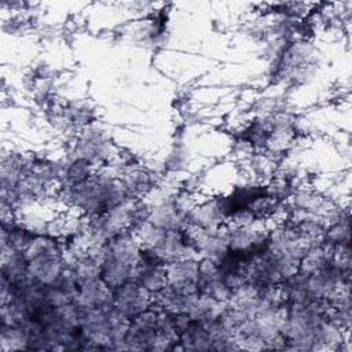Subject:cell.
Here are the masks:
<instances>
[{
	"instance_id": "3957f363",
	"label": "cell",
	"mask_w": 352,
	"mask_h": 352,
	"mask_svg": "<svg viewBox=\"0 0 352 352\" xmlns=\"http://www.w3.org/2000/svg\"><path fill=\"white\" fill-rule=\"evenodd\" d=\"M66 268L67 254L62 239L56 246L28 260L29 278L41 285H51L66 271Z\"/></svg>"
},
{
	"instance_id": "52a82bcc",
	"label": "cell",
	"mask_w": 352,
	"mask_h": 352,
	"mask_svg": "<svg viewBox=\"0 0 352 352\" xmlns=\"http://www.w3.org/2000/svg\"><path fill=\"white\" fill-rule=\"evenodd\" d=\"M197 274L198 258H183L165 265L166 286L180 294H198Z\"/></svg>"
},
{
	"instance_id": "30bf717a",
	"label": "cell",
	"mask_w": 352,
	"mask_h": 352,
	"mask_svg": "<svg viewBox=\"0 0 352 352\" xmlns=\"http://www.w3.org/2000/svg\"><path fill=\"white\" fill-rule=\"evenodd\" d=\"M148 221L165 231L182 230L188 224L187 219L176 209L172 195L157 198L154 202L150 201Z\"/></svg>"
},
{
	"instance_id": "8992f818",
	"label": "cell",
	"mask_w": 352,
	"mask_h": 352,
	"mask_svg": "<svg viewBox=\"0 0 352 352\" xmlns=\"http://www.w3.org/2000/svg\"><path fill=\"white\" fill-rule=\"evenodd\" d=\"M148 249L164 265L183 258H199L194 249L187 243L183 228L165 231L158 242Z\"/></svg>"
},
{
	"instance_id": "5b68a950",
	"label": "cell",
	"mask_w": 352,
	"mask_h": 352,
	"mask_svg": "<svg viewBox=\"0 0 352 352\" xmlns=\"http://www.w3.org/2000/svg\"><path fill=\"white\" fill-rule=\"evenodd\" d=\"M151 304L153 294L135 280H129L113 290V307L129 319L150 308Z\"/></svg>"
},
{
	"instance_id": "9a60e30c",
	"label": "cell",
	"mask_w": 352,
	"mask_h": 352,
	"mask_svg": "<svg viewBox=\"0 0 352 352\" xmlns=\"http://www.w3.org/2000/svg\"><path fill=\"white\" fill-rule=\"evenodd\" d=\"M133 270L135 267L106 258L100 268V278L106 282L107 286H110L113 290L125 285L126 282L132 280L133 278Z\"/></svg>"
},
{
	"instance_id": "8fae6325",
	"label": "cell",
	"mask_w": 352,
	"mask_h": 352,
	"mask_svg": "<svg viewBox=\"0 0 352 352\" xmlns=\"http://www.w3.org/2000/svg\"><path fill=\"white\" fill-rule=\"evenodd\" d=\"M0 275L11 285L19 283L29 276L25 256L6 243L0 246Z\"/></svg>"
},
{
	"instance_id": "7a4b0ae2",
	"label": "cell",
	"mask_w": 352,
	"mask_h": 352,
	"mask_svg": "<svg viewBox=\"0 0 352 352\" xmlns=\"http://www.w3.org/2000/svg\"><path fill=\"white\" fill-rule=\"evenodd\" d=\"M118 151L120 148L113 143L110 132L96 121L74 133L66 154L84 160L99 169L110 165Z\"/></svg>"
},
{
	"instance_id": "5bb4252c",
	"label": "cell",
	"mask_w": 352,
	"mask_h": 352,
	"mask_svg": "<svg viewBox=\"0 0 352 352\" xmlns=\"http://www.w3.org/2000/svg\"><path fill=\"white\" fill-rule=\"evenodd\" d=\"M30 334L25 323L4 326L0 324V351L16 352L29 351Z\"/></svg>"
},
{
	"instance_id": "9c48e42d",
	"label": "cell",
	"mask_w": 352,
	"mask_h": 352,
	"mask_svg": "<svg viewBox=\"0 0 352 352\" xmlns=\"http://www.w3.org/2000/svg\"><path fill=\"white\" fill-rule=\"evenodd\" d=\"M74 302L82 308H110L113 307V289L100 276L78 280Z\"/></svg>"
},
{
	"instance_id": "277c9868",
	"label": "cell",
	"mask_w": 352,
	"mask_h": 352,
	"mask_svg": "<svg viewBox=\"0 0 352 352\" xmlns=\"http://www.w3.org/2000/svg\"><path fill=\"white\" fill-rule=\"evenodd\" d=\"M132 280L138 282L153 296L160 293L166 286L165 265L148 248L142 246L140 257L135 265Z\"/></svg>"
},
{
	"instance_id": "4fadbf2b",
	"label": "cell",
	"mask_w": 352,
	"mask_h": 352,
	"mask_svg": "<svg viewBox=\"0 0 352 352\" xmlns=\"http://www.w3.org/2000/svg\"><path fill=\"white\" fill-rule=\"evenodd\" d=\"M226 302L217 301L212 297L197 294L188 309L190 318L201 324H208L221 316Z\"/></svg>"
},
{
	"instance_id": "ba28073f",
	"label": "cell",
	"mask_w": 352,
	"mask_h": 352,
	"mask_svg": "<svg viewBox=\"0 0 352 352\" xmlns=\"http://www.w3.org/2000/svg\"><path fill=\"white\" fill-rule=\"evenodd\" d=\"M228 217L230 213L224 198H206L198 201L194 206L188 216V224L206 230H216L226 226Z\"/></svg>"
},
{
	"instance_id": "6da1fadb",
	"label": "cell",
	"mask_w": 352,
	"mask_h": 352,
	"mask_svg": "<svg viewBox=\"0 0 352 352\" xmlns=\"http://www.w3.org/2000/svg\"><path fill=\"white\" fill-rule=\"evenodd\" d=\"M131 199L121 179L109 168L96 169L87 180L73 187H58L56 202L80 216L102 214Z\"/></svg>"
},
{
	"instance_id": "7c38bea8",
	"label": "cell",
	"mask_w": 352,
	"mask_h": 352,
	"mask_svg": "<svg viewBox=\"0 0 352 352\" xmlns=\"http://www.w3.org/2000/svg\"><path fill=\"white\" fill-rule=\"evenodd\" d=\"M177 349L180 351H212V340L205 324L191 320L179 334Z\"/></svg>"
}]
</instances>
